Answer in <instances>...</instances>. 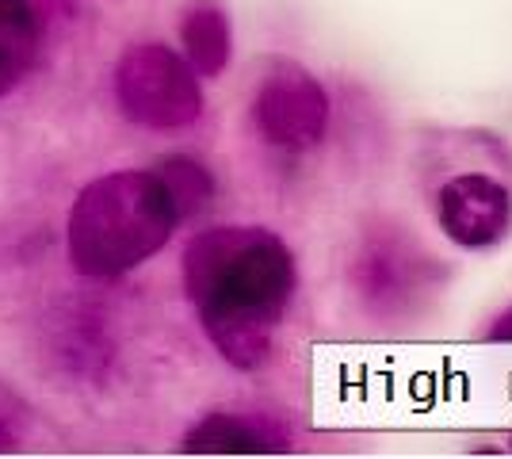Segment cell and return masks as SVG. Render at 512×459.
<instances>
[{"instance_id": "1", "label": "cell", "mask_w": 512, "mask_h": 459, "mask_svg": "<svg viewBox=\"0 0 512 459\" xmlns=\"http://www.w3.org/2000/svg\"><path fill=\"white\" fill-rule=\"evenodd\" d=\"M184 291L218 356L256 372L295 295V257L264 226H214L184 249Z\"/></svg>"}, {"instance_id": "2", "label": "cell", "mask_w": 512, "mask_h": 459, "mask_svg": "<svg viewBox=\"0 0 512 459\" xmlns=\"http://www.w3.org/2000/svg\"><path fill=\"white\" fill-rule=\"evenodd\" d=\"M180 211L153 169L92 180L69 211V261L81 276H123L169 245Z\"/></svg>"}, {"instance_id": "3", "label": "cell", "mask_w": 512, "mask_h": 459, "mask_svg": "<svg viewBox=\"0 0 512 459\" xmlns=\"http://www.w3.org/2000/svg\"><path fill=\"white\" fill-rule=\"evenodd\" d=\"M115 100L146 131H184L203 115L199 73L165 43H138L115 66Z\"/></svg>"}, {"instance_id": "4", "label": "cell", "mask_w": 512, "mask_h": 459, "mask_svg": "<svg viewBox=\"0 0 512 459\" xmlns=\"http://www.w3.org/2000/svg\"><path fill=\"white\" fill-rule=\"evenodd\" d=\"M253 123L279 150H314L329 131V96L299 62H272L253 96Z\"/></svg>"}, {"instance_id": "5", "label": "cell", "mask_w": 512, "mask_h": 459, "mask_svg": "<svg viewBox=\"0 0 512 459\" xmlns=\"http://www.w3.org/2000/svg\"><path fill=\"white\" fill-rule=\"evenodd\" d=\"M428 276L432 264L425 253H417L398 234H379V230L367 234L348 272L356 299L371 318H398L413 310V303L432 291Z\"/></svg>"}, {"instance_id": "6", "label": "cell", "mask_w": 512, "mask_h": 459, "mask_svg": "<svg viewBox=\"0 0 512 459\" xmlns=\"http://www.w3.org/2000/svg\"><path fill=\"white\" fill-rule=\"evenodd\" d=\"M436 222L459 249H490L509 234L512 192L490 173H455L436 192Z\"/></svg>"}, {"instance_id": "7", "label": "cell", "mask_w": 512, "mask_h": 459, "mask_svg": "<svg viewBox=\"0 0 512 459\" xmlns=\"http://www.w3.org/2000/svg\"><path fill=\"white\" fill-rule=\"evenodd\" d=\"M180 452L188 456H279V452H291V437L256 417L207 414L184 433Z\"/></svg>"}, {"instance_id": "8", "label": "cell", "mask_w": 512, "mask_h": 459, "mask_svg": "<svg viewBox=\"0 0 512 459\" xmlns=\"http://www.w3.org/2000/svg\"><path fill=\"white\" fill-rule=\"evenodd\" d=\"M180 43H184V58L199 77H218L230 66L234 54V31H230V16L211 4L199 0L184 12L180 20Z\"/></svg>"}, {"instance_id": "9", "label": "cell", "mask_w": 512, "mask_h": 459, "mask_svg": "<svg viewBox=\"0 0 512 459\" xmlns=\"http://www.w3.org/2000/svg\"><path fill=\"white\" fill-rule=\"evenodd\" d=\"M39 54V16L27 0H0V92L20 81Z\"/></svg>"}, {"instance_id": "10", "label": "cell", "mask_w": 512, "mask_h": 459, "mask_svg": "<svg viewBox=\"0 0 512 459\" xmlns=\"http://www.w3.org/2000/svg\"><path fill=\"white\" fill-rule=\"evenodd\" d=\"M153 173L161 176V184L169 188L172 203L180 211V219H192L199 211H207V203L214 199V176L195 161V157H165Z\"/></svg>"}, {"instance_id": "11", "label": "cell", "mask_w": 512, "mask_h": 459, "mask_svg": "<svg viewBox=\"0 0 512 459\" xmlns=\"http://www.w3.org/2000/svg\"><path fill=\"white\" fill-rule=\"evenodd\" d=\"M486 341H505V345H512V303L490 322V329H486Z\"/></svg>"}, {"instance_id": "12", "label": "cell", "mask_w": 512, "mask_h": 459, "mask_svg": "<svg viewBox=\"0 0 512 459\" xmlns=\"http://www.w3.org/2000/svg\"><path fill=\"white\" fill-rule=\"evenodd\" d=\"M12 448H16V440H12V433L0 425V452H12Z\"/></svg>"}, {"instance_id": "13", "label": "cell", "mask_w": 512, "mask_h": 459, "mask_svg": "<svg viewBox=\"0 0 512 459\" xmlns=\"http://www.w3.org/2000/svg\"><path fill=\"white\" fill-rule=\"evenodd\" d=\"M509 452H512V437H509Z\"/></svg>"}]
</instances>
